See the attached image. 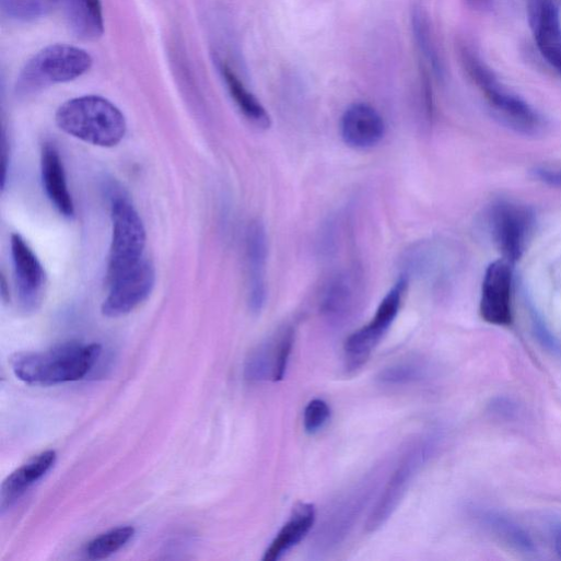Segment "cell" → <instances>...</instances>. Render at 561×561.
I'll list each match as a JSON object with an SVG mask.
<instances>
[{
    "label": "cell",
    "mask_w": 561,
    "mask_h": 561,
    "mask_svg": "<svg viewBox=\"0 0 561 561\" xmlns=\"http://www.w3.org/2000/svg\"><path fill=\"white\" fill-rule=\"evenodd\" d=\"M493 238L502 256L509 264L521 259L529 239L534 219L525 207L501 201L490 213Z\"/></svg>",
    "instance_id": "9c48e42d"
},
{
    "label": "cell",
    "mask_w": 561,
    "mask_h": 561,
    "mask_svg": "<svg viewBox=\"0 0 561 561\" xmlns=\"http://www.w3.org/2000/svg\"><path fill=\"white\" fill-rule=\"evenodd\" d=\"M458 55L468 78L481 92L492 115L502 125L524 136H537L542 131L545 124L540 115L507 91L472 48L461 45Z\"/></svg>",
    "instance_id": "7a4b0ae2"
},
{
    "label": "cell",
    "mask_w": 561,
    "mask_h": 561,
    "mask_svg": "<svg viewBox=\"0 0 561 561\" xmlns=\"http://www.w3.org/2000/svg\"><path fill=\"white\" fill-rule=\"evenodd\" d=\"M375 483L372 477L363 480L337 501L317 533L316 545L319 549L330 550L346 539L369 501Z\"/></svg>",
    "instance_id": "30bf717a"
},
{
    "label": "cell",
    "mask_w": 561,
    "mask_h": 561,
    "mask_svg": "<svg viewBox=\"0 0 561 561\" xmlns=\"http://www.w3.org/2000/svg\"><path fill=\"white\" fill-rule=\"evenodd\" d=\"M316 511L311 503L297 505L289 521L278 533L265 552V561H278L311 531L315 524Z\"/></svg>",
    "instance_id": "ffe728a7"
},
{
    "label": "cell",
    "mask_w": 561,
    "mask_h": 561,
    "mask_svg": "<svg viewBox=\"0 0 561 561\" xmlns=\"http://www.w3.org/2000/svg\"><path fill=\"white\" fill-rule=\"evenodd\" d=\"M60 0H0L5 17L20 23H31L50 15Z\"/></svg>",
    "instance_id": "d4e9b609"
},
{
    "label": "cell",
    "mask_w": 561,
    "mask_h": 561,
    "mask_svg": "<svg viewBox=\"0 0 561 561\" xmlns=\"http://www.w3.org/2000/svg\"><path fill=\"white\" fill-rule=\"evenodd\" d=\"M219 70L226 89L241 114L260 130L271 127V118L262 104L253 95L230 66L218 61Z\"/></svg>",
    "instance_id": "603a6c76"
},
{
    "label": "cell",
    "mask_w": 561,
    "mask_h": 561,
    "mask_svg": "<svg viewBox=\"0 0 561 561\" xmlns=\"http://www.w3.org/2000/svg\"><path fill=\"white\" fill-rule=\"evenodd\" d=\"M93 67L92 57L83 49L50 46L37 54L22 70L16 93L31 96L57 84L69 83L85 75Z\"/></svg>",
    "instance_id": "277c9868"
},
{
    "label": "cell",
    "mask_w": 561,
    "mask_h": 561,
    "mask_svg": "<svg viewBox=\"0 0 561 561\" xmlns=\"http://www.w3.org/2000/svg\"><path fill=\"white\" fill-rule=\"evenodd\" d=\"M410 279L401 274L379 303L374 317L351 334L344 342V367L347 372L359 371L371 358L400 311Z\"/></svg>",
    "instance_id": "5b68a950"
},
{
    "label": "cell",
    "mask_w": 561,
    "mask_h": 561,
    "mask_svg": "<svg viewBox=\"0 0 561 561\" xmlns=\"http://www.w3.org/2000/svg\"><path fill=\"white\" fill-rule=\"evenodd\" d=\"M294 330L288 327L277 337L258 346L245 364V377L250 382L283 379L294 344Z\"/></svg>",
    "instance_id": "9a60e30c"
},
{
    "label": "cell",
    "mask_w": 561,
    "mask_h": 561,
    "mask_svg": "<svg viewBox=\"0 0 561 561\" xmlns=\"http://www.w3.org/2000/svg\"><path fill=\"white\" fill-rule=\"evenodd\" d=\"M135 534L136 528L132 526L112 529L93 539L86 547V553L93 560L106 559L124 548Z\"/></svg>",
    "instance_id": "484cf974"
},
{
    "label": "cell",
    "mask_w": 561,
    "mask_h": 561,
    "mask_svg": "<svg viewBox=\"0 0 561 561\" xmlns=\"http://www.w3.org/2000/svg\"><path fill=\"white\" fill-rule=\"evenodd\" d=\"M434 447L435 439L429 436L416 442L402 455L367 517L365 525L367 531L377 530L393 515L416 475L431 457Z\"/></svg>",
    "instance_id": "52a82bcc"
},
{
    "label": "cell",
    "mask_w": 561,
    "mask_h": 561,
    "mask_svg": "<svg viewBox=\"0 0 561 561\" xmlns=\"http://www.w3.org/2000/svg\"><path fill=\"white\" fill-rule=\"evenodd\" d=\"M476 11H488L492 8L493 0H465Z\"/></svg>",
    "instance_id": "4dcf8cb0"
},
{
    "label": "cell",
    "mask_w": 561,
    "mask_h": 561,
    "mask_svg": "<svg viewBox=\"0 0 561 561\" xmlns=\"http://www.w3.org/2000/svg\"><path fill=\"white\" fill-rule=\"evenodd\" d=\"M246 266L248 279V304L254 314H260L268 296L267 264L268 236L265 224L254 220L246 232Z\"/></svg>",
    "instance_id": "2e32d148"
},
{
    "label": "cell",
    "mask_w": 561,
    "mask_h": 561,
    "mask_svg": "<svg viewBox=\"0 0 561 561\" xmlns=\"http://www.w3.org/2000/svg\"><path fill=\"white\" fill-rule=\"evenodd\" d=\"M11 246L21 306L27 313L35 312L45 296L46 270L23 236L13 234Z\"/></svg>",
    "instance_id": "7c38bea8"
},
{
    "label": "cell",
    "mask_w": 561,
    "mask_h": 561,
    "mask_svg": "<svg viewBox=\"0 0 561 561\" xmlns=\"http://www.w3.org/2000/svg\"><path fill=\"white\" fill-rule=\"evenodd\" d=\"M69 25L78 38L98 40L105 32L101 0H63Z\"/></svg>",
    "instance_id": "7402d4cb"
},
{
    "label": "cell",
    "mask_w": 561,
    "mask_h": 561,
    "mask_svg": "<svg viewBox=\"0 0 561 561\" xmlns=\"http://www.w3.org/2000/svg\"><path fill=\"white\" fill-rule=\"evenodd\" d=\"M58 455L56 451H46L22 465L12 472L2 486V509L11 507L37 481L44 478L56 465Z\"/></svg>",
    "instance_id": "d6986e66"
},
{
    "label": "cell",
    "mask_w": 561,
    "mask_h": 561,
    "mask_svg": "<svg viewBox=\"0 0 561 561\" xmlns=\"http://www.w3.org/2000/svg\"><path fill=\"white\" fill-rule=\"evenodd\" d=\"M426 371V366L419 360L400 361L382 370L377 381L386 386L410 385L424 379Z\"/></svg>",
    "instance_id": "4316f807"
},
{
    "label": "cell",
    "mask_w": 561,
    "mask_h": 561,
    "mask_svg": "<svg viewBox=\"0 0 561 561\" xmlns=\"http://www.w3.org/2000/svg\"><path fill=\"white\" fill-rule=\"evenodd\" d=\"M340 133L347 147L367 151L376 148L384 140L386 126L374 107L359 103L344 112L340 121Z\"/></svg>",
    "instance_id": "e0dca14e"
},
{
    "label": "cell",
    "mask_w": 561,
    "mask_h": 561,
    "mask_svg": "<svg viewBox=\"0 0 561 561\" xmlns=\"http://www.w3.org/2000/svg\"><path fill=\"white\" fill-rule=\"evenodd\" d=\"M516 407L505 398H498L491 404V411L500 417L510 418L515 413Z\"/></svg>",
    "instance_id": "f546056e"
},
{
    "label": "cell",
    "mask_w": 561,
    "mask_h": 561,
    "mask_svg": "<svg viewBox=\"0 0 561 561\" xmlns=\"http://www.w3.org/2000/svg\"><path fill=\"white\" fill-rule=\"evenodd\" d=\"M112 217L114 235L108 280L140 262L147 245L143 221L128 197L121 194L113 197Z\"/></svg>",
    "instance_id": "8992f818"
},
{
    "label": "cell",
    "mask_w": 561,
    "mask_h": 561,
    "mask_svg": "<svg viewBox=\"0 0 561 561\" xmlns=\"http://www.w3.org/2000/svg\"><path fill=\"white\" fill-rule=\"evenodd\" d=\"M42 177L45 191L54 207L66 218H73L75 207L69 191L67 175L58 149L46 144L42 154Z\"/></svg>",
    "instance_id": "ac0fdd59"
},
{
    "label": "cell",
    "mask_w": 561,
    "mask_h": 561,
    "mask_svg": "<svg viewBox=\"0 0 561 561\" xmlns=\"http://www.w3.org/2000/svg\"><path fill=\"white\" fill-rule=\"evenodd\" d=\"M363 297L362 276L355 269L338 273L327 285L320 304L324 318L335 327L350 323Z\"/></svg>",
    "instance_id": "4fadbf2b"
},
{
    "label": "cell",
    "mask_w": 561,
    "mask_h": 561,
    "mask_svg": "<svg viewBox=\"0 0 561 561\" xmlns=\"http://www.w3.org/2000/svg\"><path fill=\"white\" fill-rule=\"evenodd\" d=\"M331 410L323 399H313L304 410V429L309 434H315L324 429L330 419Z\"/></svg>",
    "instance_id": "83f0119b"
},
{
    "label": "cell",
    "mask_w": 561,
    "mask_h": 561,
    "mask_svg": "<svg viewBox=\"0 0 561 561\" xmlns=\"http://www.w3.org/2000/svg\"><path fill=\"white\" fill-rule=\"evenodd\" d=\"M552 542L557 554L559 558H561V526H558L553 529Z\"/></svg>",
    "instance_id": "1f68e13d"
},
{
    "label": "cell",
    "mask_w": 561,
    "mask_h": 561,
    "mask_svg": "<svg viewBox=\"0 0 561 561\" xmlns=\"http://www.w3.org/2000/svg\"><path fill=\"white\" fill-rule=\"evenodd\" d=\"M59 128L83 142L101 148L117 147L126 137L124 114L100 96L79 97L63 104L56 116Z\"/></svg>",
    "instance_id": "3957f363"
},
{
    "label": "cell",
    "mask_w": 561,
    "mask_h": 561,
    "mask_svg": "<svg viewBox=\"0 0 561 561\" xmlns=\"http://www.w3.org/2000/svg\"><path fill=\"white\" fill-rule=\"evenodd\" d=\"M101 344L66 343L47 351L17 353L14 374L26 384L55 386L85 378L102 355Z\"/></svg>",
    "instance_id": "6da1fadb"
},
{
    "label": "cell",
    "mask_w": 561,
    "mask_h": 561,
    "mask_svg": "<svg viewBox=\"0 0 561 561\" xmlns=\"http://www.w3.org/2000/svg\"><path fill=\"white\" fill-rule=\"evenodd\" d=\"M472 516L499 541L521 553H534L529 534L507 516L492 510H472Z\"/></svg>",
    "instance_id": "44dd1931"
},
{
    "label": "cell",
    "mask_w": 561,
    "mask_h": 561,
    "mask_svg": "<svg viewBox=\"0 0 561 561\" xmlns=\"http://www.w3.org/2000/svg\"><path fill=\"white\" fill-rule=\"evenodd\" d=\"M411 26L417 50L424 63V71L430 70L436 79L444 80L445 68L433 35L431 21L420 5L412 11Z\"/></svg>",
    "instance_id": "cb8c5ba5"
},
{
    "label": "cell",
    "mask_w": 561,
    "mask_h": 561,
    "mask_svg": "<svg viewBox=\"0 0 561 561\" xmlns=\"http://www.w3.org/2000/svg\"><path fill=\"white\" fill-rule=\"evenodd\" d=\"M526 12L540 56L561 77V19L557 0H526Z\"/></svg>",
    "instance_id": "8fae6325"
},
{
    "label": "cell",
    "mask_w": 561,
    "mask_h": 561,
    "mask_svg": "<svg viewBox=\"0 0 561 561\" xmlns=\"http://www.w3.org/2000/svg\"><path fill=\"white\" fill-rule=\"evenodd\" d=\"M480 315L494 326H509L512 323V270L506 260L494 261L486 270Z\"/></svg>",
    "instance_id": "5bb4252c"
},
{
    "label": "cell",
    "mask_w": 561,
    "mask_h": 561,
    "mask_svg": "<svg viewBox=\"0 0 561 561\" xmlns=\"http://www.w3.org/2000/svg\"><path fill=\"white\" fill-rule=\"evenodd\" d=\"M533 175L546 185L561 188V170L539 167L533 171Z\"/></svg>",
    "instance_id": "f1b7e54d"
},
{
    "label": "cell",
    "mask_w": 561,
    "mask_h": 561,
    "mask_svg": "<svg viewBox=\"0 0 561 561\" xmlns=\"http://www.w3.org/2000/svg\"><path fill=\"white\" fill-rule=\"evenodd\" d=\"M108 282L110 291L103 304V314L109 318L122 317L149 299L155 285V269L143 258Z\"/></svg>",
    "instance_id": "ba28073f"
}]
</instances>
